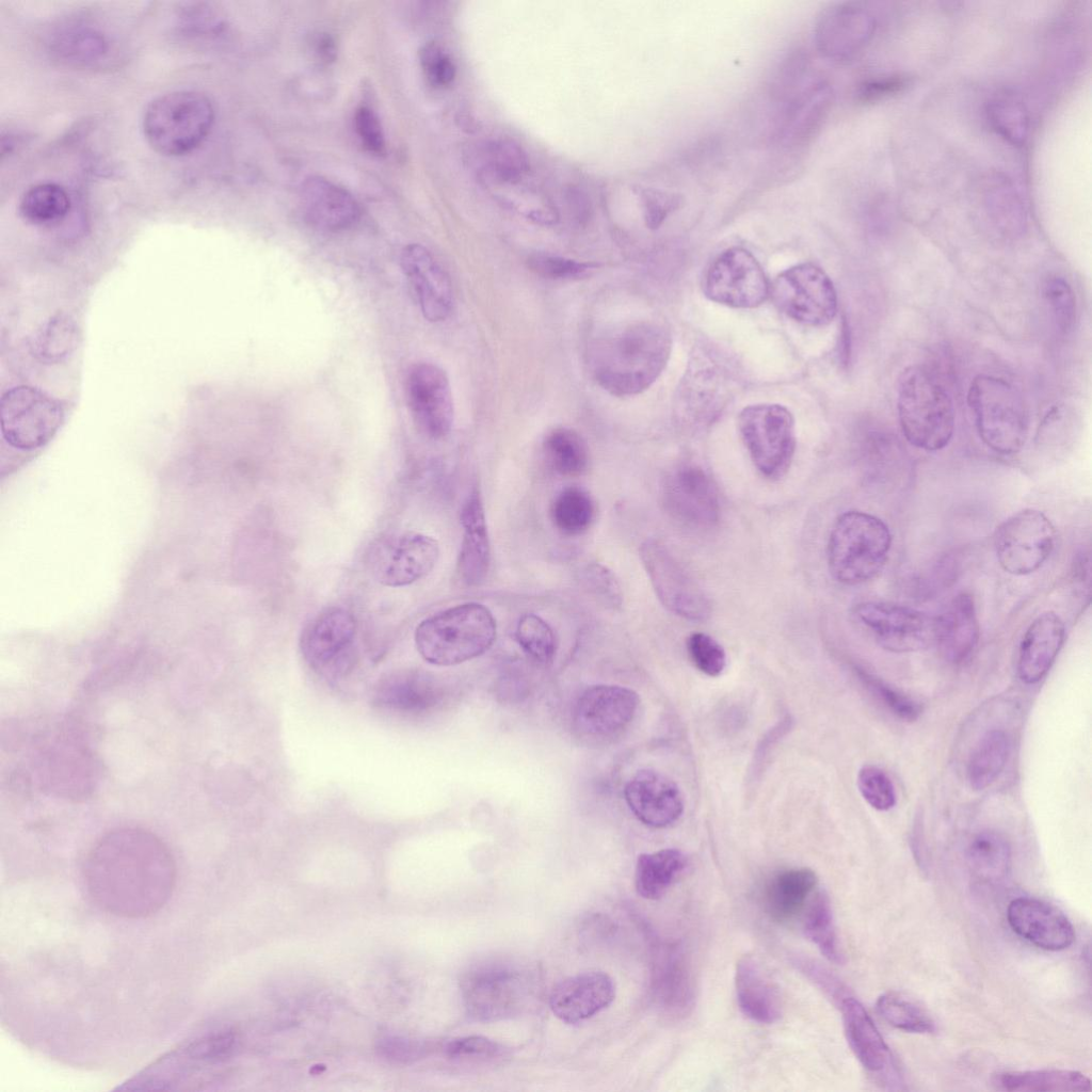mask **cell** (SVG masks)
I'll return each instance as SVG.
<instances>
[{
	"label": "cell",
	"instance_id": "12",
	"mask_svg": "<svg viewBox=\"0 0 1092 1092\" xmlns=\"http://www.w3.org/2000/svg\"><path fill=\"white\" fill-rule=\"evenodd\" d=\"M770 296L784 315L804 325H826L837 314L834 284L813 263L796 264L780 273L770 285Z\"/></svg>",
	"mask_w": 1092,
	"mask_h": 1092
},
{
	"label": "cell",
	"instance_id": "63",
	"mask_svg": "<svg viewBox=\"0 0 1092 1092\" xmlns=\"http://www.w3.org/2000/svg\"><path fill=\"white\" fill-rule=\"evenodd\" d=\"M571 213L579 222H587L591 214V203L588 195L578 188L572 187L565 194Z\"/></svg>",
	"mask_w": 1092,
	"mask_h": 1092
},
{
	"label": "cell",
	"instance_id": "64",
	"mask_svg": "<svg viewBox=\"0 0 1092 1092\" xmlns=\"http://www.w3.org/2000/svg\"><path fill=\"white\" fill-rule=\"evenodd\" d=\"M314 43L315 53L321 61L328 63L335 60L337 47L336 42L332 35H330L328 33H320L315 38Z\"/></svg>",
	"mask_w": 1092,
	"mask_h": 1092
},
{
	"label": "cell",
	"instance_id": "43",
	"mask_svg": "<svg viewBox=\"0 0 1092 1092\" xmlns=\"http://www.w3.org/2000/svg\"><path fill=\"white\" fill-rule=\"evenodd\" d=\"M78 340L79 330L75 320L66 314H57L34 334L31 352L41 362L57 364L75 351Z\"/></svg>",
	"mask_w": 1092,
	"mask_h": 1092
},
{
	"label": "cell",
	"instance_id": "51",
	"mask_svg": "<svg viewBox=\"0 0 1092 1092\" xmlns=\"http://www.w3.org/2000/svg\"><path fill=\"white\" fill-rule=\"evenodd\" d=\"M55 46L65 59L85 64L97 61L107 50L106 42L99 33L83 28L65 30Z\"/></svg>",
	"mask_w": 1092,
	"mask_h": 1092
},
{
	"label": "cell",
	"instance_id": "57",
	"mask_svg": "<svg viewBox=\"0 0 1092 1092\" xmlns=\"http://www.w3.org/2000/svg\"><path fill=\"white\" fill-rule=\"evenodd\" d=\"M858 675L892 713L909 722L919 717L921 709L916 702L864 671L858 670Z\"/></svg>",
	"mask_w": 1092,
	"mask_h": 1092
},
{
	"label": "cell",
	"instance_id": "41",
	"mask_svg": "<svg viewBox=\"0 0 1092 1092\" xmlns=\"http://www.w3.org/2000/svg\"><path fill=\"white\" fill-rule=\"evenodd\" d=\"M543 451L549 466L564 477L583 473L589 464V447L574 429L558 427L543 440Z\"/></svg>",
	"mask_w": 1092,
	"mask_h": 1092
},
{
	"label": "cell",
	"instance_id": "24",
	"mask_svg": "<svg viewBox=\"0 0 1092 1092\" xmlns=\"http://www.w3.org/2000/svg\"><path fill=\"white\" fill-rule=\"evenodd\" d=\"M624 796L632 814L643 824L655 829L676 822L685 808L678 785L653 769L638 771L626 784Z\"/></svg>",
	"mask_w": 1092,
	"mask_h": 1092
},
{
	"label": "cell",
	"instance_id": "47",
	"mask_svg": "<svg viewBox=\"0 0 1092 1092\" xmlns=\"http://www.w3.org/2000/svg\"><path fill=\"white\" fill-rule=\"evenodd\" d=\"M987 119L992 128L1013 145L1025 143L1029 122L1022 100L1013 93H1001L994 96L986 107Z\"/></svg>",
	"mask_w": 1092,
	"mask_h": 1092
},
{
	"label": "cell",
	"instance_id": "32",
	"mask_svg": "<svg viewBox=\"0 0 1092 1092\" xmlns=\"http://www.w3.org/2000/svg\"><path fill=\"white\" fill-rule=\"evenodd\" d=\"M935 642L943 656L952 663H960L970 657L977 647L980 635L979 622L973 597L968 593L956 595L934 616Z\"/></svg>",
	"mask_w": 1092,
	"mask_h": 1092
},
{
	"label": "cell",
	"instance_id": "10",
	"mask_svg": "<svg viewBox=\"0 0 1092 1092\" xmlns=\"http://www.w3.org/2000/svg\"><path fill=\"white\" fill-rule=\"evenodd\" d=\"M438 557L439 546L432 536L415 531H397L373 541L365 562L379 583L400 588L429 575Z\"/></svg>",
	"mask_w": 1092,
	"mask_h": 1092
},
{
	"label": "cell",
	"instance_id": "37",
	"mask_svg": "<svg viewBox=\"0 0 1092 1092\" xmlns=\"http://www.w3.org/2000/svg\"><path fill=\"white\" fill-rule=\"evenodd\" d=\"M688 865L687 855L674 848L639 855L635 886L639 896L648 900L661 898Z\"/></svg>",
	"mask_w": 1092,
	"mask_h": 1092
},
{
	"label": "cell",
	"instance_id": "36",
	"mask_svg": "<svg viewBox=\"0 0 1092 1092\" xmlns=\"http://www.w3.org/2000/svg\"><path fill=\"white\" fill-rule=\"evenodd\" d=\"M655 985L659 1000L668 1010L687 1013L693 1000V981L688 959L679 946L667 945L661 950Z\"/></svg>",
	"mask_w": 1092,
	"mask_h": 1092
},
{
	"label": "cell",
	"instance_id": "40",
	"mask_svg": "<svg viewBox=\"0 0 1092 1092\" xmlns=\"http://www.w3.org/2000/svg\"><path fill=\"white\" fill-rule=\"evenodd\" d=\"M1010 751L1007 734L1001 729L986 732L975 746L967 765V781L974 790L991 786L1003 770Z\"/></svg>",
	"mask_w": 1092,
	"mask_h": 1092
},
{
	"label": "cell",
	"instance_id": "61",
	"mask_svg": "<svg viewBox=\"0 0 1092 1092\" xmlns=\"http://www.w3.org/2000/svg\"><path fill=\"white\" fill-rule=\"evenodd\" d=\"M640 197L644 209V221L651 229L658 228L678 205L675 196L654 189L641 190Z\"/></svg>",
	"mask_w": 1092,
	"mask_h": 1092
},
{
	"label": "cell",
	"instance_id": "62",
	"mask_svg": "<svg viewBox=\"0 0 1092 1092\" xmlns=\"http://www.w3.org/2000/svg\"><path fill=\"white\" fill-rule=\"evenodd\" d=\"M903 86L901 78H888L867 82L861 86L860 96L865 101L877 100L899 91Z\"/></svg>",
	"mask_w": 1092,
	"mask_h": 1092
},
{
	"label": "cell",
	"instance_id": "56",
	"mask_svg": "<svg viewBox=\"0 0 1092 1092\" xmlns=\"http://www.w3.org/2000/svg\"><path fill=\"white\" fill-rule=\"evenodd\" d=\"M584 588L603 605L617 608L623 603V593L615 575L600 563L588 564L581 574Z\"/></svg>",
	"mask_w": 1092,
	"mask_h": 1092
},
{
	"label": "cell",
	"instance_id": "19",
	"mask_svg": "<svg viewBox=\"0 0 1092 1092\" xmlns=\"http://www.w3.org/2000/svg\"><path fill=\"white\" fill-rule=\"evenodd\" d=\"M853 612L887 651L915 652L935 642L934 616L915 608L886 601H864L856 605Z\"/></svg>",
	"mask_w": 1092,
	"mask_h": 1092
},
{
	"label": "cell",
	"instance_id": "8",
	"mask_svg": "<svg viewBox=\"0 0 1092 1092\" xmlns=\"http://www.w3.org/2000/svg\"><path fill=\"white\" fill-rule=\"evenodd\" d=\"M978 434L997 453L1010 455L1024 447L1028 412L1021 392L1003 379L979 374L967 394Z\"/></svg>",
	"mask_w": 1092,
	"mask_h": 1092
},
{
	"label": "cell",
	"instance_id": "15",
	"mask_svg": "<svg viewBox=\"0 0 1092 1092\" xmlns=\"http://www.w3.org/2000/svg\"><path fill=\"white\" fill-rule=\"evenodd\" d=\"M639 704V695L632 689L617 685L590 686L574 708V735L587 745L609 744L630 725Z\"/></svg>",
	"mask_w": 1092,
	"mask_h": 1092
},
{
	"label": "cell",
	"instance_id": "49",
	"mask_svg": "<svg viewBox=\"0 0 1092 1092\" xmlns=\"http://www.w3.org/2000/svg\"><path fill=\"white\" fill-rule=\"evenodd\" d=\"M515 638L521 649L534 661L547 664L557 652V640L552 628L534 613L524 614L516 626Z\"/></svg>",
	"mask_w": 1092,
	"mask_h": 1092
},
{
	"label": "cell",
	"instance_id": "1",
	"mask_svg": "<svg viewBox=\"0 0 1092 1092\" xmlns=\"http://www.w3.org/2000/svg\"><path fill=\"white\" fill-rule=\"evenodd\" d=\"M83 883L95 905L122 918H145L170 901L177 882L175 858L150 831L121 828L105 834L89 851Z\"/></svg>",
	"mask_w": 1092,
	"mask_h": 1092
},
{
	"label": "cell",
	"instance_id": "7",
	"mask_svg": "<svg viewBox=\"0 0 1092 1092\" xmlns=\"http://www.w3.org/2000/svg\"><path fill=\"white\" fill-rule=\"evenodd\" d=\"M213 122L214 109L206 95L196 91H175L149 102L142 128L155 151L178 157L200 146Z\"/></svg>",
	"mask_w": 1092,
	"mask_h": 1092
},
{
	"label": "cell",
	"instance_id": "48",
	"mask_svg": "<svg viewBox=\"0 0 1092 1092\" xmlns=\"http://www.w3.org/2000/svg\"><path fill=\"white\" fill-rule=\"evenodd\" d=\"M877 1011L893 1027L911 1033H931L935 1023L929 1013L900 994L888 992L877 1000Z\"/></svg>",
	"mask_w": 1092,
	"mask_h": 1092
},
{
	"label": "cell",
	"instance_id": "23",
	"mask_svg": "<svg viewBox=\"0 0 1092 1092\" xmlns=\"http://www.w3.org/2000/svg\"><path fill=\"white\" fill-rule=\"evenodd\" d=\"M400 264L423 317L430 322L446 320L453 308L452 284L430 251L418 243L408 244L401 252Z\"/></svg>",
	"mask_w": 1092,
	"mask_h": 1092
},
{
	"label": "cell",
	"instance_id": "39",
	"mask_svg": "<svg viewBox=\"0 0 1092 1092\" xmlns=\"http://www.w3.org/2000/svg\"><path fill=\"white\" fill-rule=\"evenodd\" d=\"M966 862L969 870L978 879L987 882L1001 880L1011 866L1010 845L997 832H979L967 846Z\"/></svg>",
	"mask_w": 1092,
	"mask_h": 1092
},
{
	"label": "cell",
	"instance_id": "55",
	"mask_svg": "<svg viewBox=\"0 0 1092 1092\" xmlns=\"http://www.w3.org/2000/svg\"><path fill=\"white\" fill-rule=\"evenodd\" d=\"M528 267L544 278L566 280L587 275L596 264L563 256L537 253L529 257Z\"/></svg>",
	"mask_w": 1092,
	"mask_h": 1092
},
{
	"label": "cell",
	"instance_id": "54",
	"mask_svg": "<svg viewBox=\"0 0 1092 1092\" xmlns=\"http://www.w3.org/2000/svg\"><path fill=\"white\" fill-rule=\"evenodd\" d=\"M687 652L694 667L710 677H718L726 667V653L711 636L694 632L687 640Z\"/></svg>",
	"mask_w": 1092,
	"mask_h": 1092
},
{
	"label": "cell",
	"instance_id": "9",
	"mask_svg": "<svg viewBox=\"0 0 1092 1092\" xmlns=\"http://www.w3.org/2000/svg\"><path fill=\"white\" fill-rule=\"evenodd\" d=\"M741 439L757 470L766 478L783 477L796 450V427L790 411L781 404L744 407L738 416Z\"/></svg>",
	"mask_w": 1092,
	"mask_h": 1092
},
{
	"label": "cell",
	"instance_id": "13",
	"mask_svg": "<svg viewBox=\"0 0 1092 1092\" xmlns=\"http://www.w3.org/2000/svg\"><path fill=\"white\" fill-rule=\"evenodd\" d=\"M656 596L673 614L690 621L710 616L711 604L692 575L661 542L649 539L639 549Z\"/></svg>",
	"mask_w": 1092,
	"mask_h": 1092
},
{
	"label": "cell",
	"instance_id": "44",
	"mask_svg": "<svg viewBox=\"0 0 1092 1092\" xmlns=\"http://www.w3.org/2000/svg\"><path fill=\"white\" fill-rule=\"evenodd\" d=\"M803 929L806 936L831 962L840 964L844 954L838 943L831 901L824 890L816 893L804 914Z\"/></svg>",
	"mask_w": 1092,
	"mask_h": 1092
},
{
	"label": "cell",
	"instance_id": "17",
	"mask_svg": "<svg viewBox=\"0 0 1092 1092\" xmlns=\"http://www.w3.org/2000/svg\"><path fill=\"white\" fill-rule=\"evenodd\" d=\"M703 291L718 304L755 308L770 296V283L754 255L735 246L711 262L704 276Z\"/></svg>",
	"mask_w": 1092,
	"mask_h": 1092
},
{
	"label": "cell",
	"instance_id": "28",
	"mask_svg": "<svg viewBox=\"0 0 1092 1092\" xmlns=\"http://www.w3.org/2000/svg\"><path fill=\"white\" fill-rule=\"evenodd\" d=\"M873 17L857 3H844L828 10L817 27V43L834 59L856 53L871 38Z\"/></svg>",
	"mask_w": 1092,
	"mask_h": 1092
},
{
	"label": "cell",
	"instance_id": "46",
	"mask_svg": "<svg viewBox=\"0 0 1092 1092\" xmlns=\"http://www.w3.org/2000/svg\"><path fill=\"white\" fill-rule=\"evenodd\" d=\"M483 159L484 172L499 183L519 182L530 167L526 151L508 139L487 142L483 148Z\"/></svg>",
	"mask_w": 1092,
	"mask_h": 1092
},
{
	"label": "cell",
	"instance_id": "35",
	"mask_svg": "<svg viewBox=\"0 0 1092 1092\" xmlns=\"http://www.w3.org/2000/svg\"><path fill=\"white\" fill-rule=\"evenodd\" d=\"M818 882L809 868H790L776 873L768 883L765 903L768 914L776 921H788L803 909Z\"/></svg>",
	"mask_w": 1092,
	"mask_h": 1092
},
{
	"label": "cell",
	"instance_id": "30",
	"mask_svg": "<svg viewBox=\"0 0 1092 1092\" xmlns=\"http://www.w3.org/2000/svg\"><path fill=\"white\" fill-rule=\"evenodd\" d=\"M1065 639V626L1053 611L1038 615L1018 647L1017 674L1028 685L1039 682L1055 662Z\"/></svg>",
	"mask_w": 1092,
	"mask_h": 1092
},
{
	"label": "cell",
	"instance_id": "26",
	"mask_svg": "<svg viewBox=\"0 0 1092 1092\" xmlns=\"http://www.w3.org/2000/svg\"><path fill=\"white\" fill-rule=\"evenodd\" d=\"M614 997L611 977L604 971L589 970L560 981L550 993L549 1006L562 1022L577 1024L608 1008Z\"/></svg>",
	"mask_w": 1092,
	"mask_h": 1092
},
{
	"label": "cell",
	"instance_id": "22",
	"mask_svg": "<svg viewBox=\"0 0 1092 1092\" xmlns=\"http://www.w3.org/2000/svg\"><path fill=\"white\" fill-rule=\"evenodd\" d=\"M38 782L54 793L82 798L93 790L98 777V762L93 753L71 737L54 739L38 751Z\"/></svg>",
	"mask_w": 1092,
	"mask_h": 1092
},
{
	"label": "cell",
	"instance_id": "42",
	"mask_svg": "<svg viewBox=\"0 0 1092 1092\" xmlns=\"http://www.w3.org/2000/svg\"><path fill=\"white\" fill-rule=\"evenodd\" d=\"M70 206V197L63 187L41 182L23 192L19 200V213L30 224L51 225L62 221Z\"/></svg>",
	"mask_w": 1092,
	"mask_h": 1092
},
{
	"label": "cell",
	"instance_id": "50",
	"mask_svg": "<svg viewBox=\"0 0 1092 1092\" xmlns=\"http://www.w3.org/2000/svg\"><path fill=\"white\" fill-rule=\"evenodd\" d=\"M829 99L830 93L822 85L802 96L789 112L785 138L789 141L807 139L824 116Z\"/></svg>",
	"mask_w": 1092,
	"mask_h": 1092
},
{
	"label": "cell",
	"instance_id": "11",
	"mask_svg": "<svg viewBox=\"0 0 1092 1092\" xmlns=\"http://www.w3.org/2000/svg\"><path fill=\"white\" fill-rule=\"evenodd\" d=\"M461 991L468 1014L491 1022L516 1014L528 998L529 986L524 973L514 965L485 962L463 975Z\"/></svg>",
	"mask_w": 1092,
	"mask_h": 1092
},
{
	"label": "cell",
	"instance_id": "53",
	"mask_svg": "<svg viewBox=\"0 0 1092 1092\" xmlns=\"http://www.w3.org/2000/svg\"><path fill=\"white\" fill-rule=\"evenodd\" d=\"M1044 296L1057 326L1067 334L1076 321V296L1071 285L1061 276H1050L1044 284Z\"/></svg>",
	"mask_w": 1092,
	"mask_h": 1092
},
{
	"label": "cell",
	"instance_id": "20",
	"mask_svg": "<svg viewBox=\"0 0 1092 1092\" xmlns=\"http://www.w3.org/2000/svg\"><path fill=\"white\" fill-rule=\"evenodd\" d=\"M662 502L684 526L709 529L720 519L718 489L709 473L696 464H681L663 480Z\"/></svg>",
	"mask_w": 1092,
	"mask_h": 1092
},
{
	"label": "cell",
	"instance_id": "27",
	"mask_svg": "<svg viewBox=\"0 0 1092 1092\" xmlns=\"http://www.w3.org/2000/svg\"><path fill=\"white\" fill-rule=\"evenodd\" d=\"M443 698V685L431 674L417 670L388 674L373 691V703L379 707L411 716L432 710Z\"/></svg>",
	"mask_w": 1092,
	"mask_h": 1092
},
{
	"label": "cell",
	"instance_id": "38",
	"mask_svg": "<svg viewBox=\"0 0 1092 1092\" xmlns=\"http://www.w3.org/2000/svg\"><path fill=\"white\" fill-rule=\"evenodd\" d=\"M993 1085L1003 1091H1090L1091 1080L1077 1071L1035 1070L1003 1072L994 1076Z\"/></svg>",
	"mask_w": 1092,
	"mask_h": 1092
},
{
	"label": "cell",
	"instance_id": "14",
	"mask_svg": "<svg viewBox=\"0 0 1092 1092\" xmlns=\"http://www.w3.org/2000/svg\"><path fill=\"white\" fill-rule=\"evenodd\" d=\"M1 434L12 447L33 450L45 445L62 423L60 402L43 390L19 385L1 398Z\"/></svg>",
	"mask_w": 1092,
	"mask_h": 1092
},
{
	"label": "cell",
	"instance_id": "4",
	"mask_svg": "<svg viewBox=\"0 0 1092 1092\" xmlns=\"http://www.w3.org/2000/svg\"><path fill=\"white\" fill-rule=\"evenodd\" d=\"M730 360L711 344L695 346L676 388L674 415L688 429L711 425L734 397L738 376Z\"/></svg>",
	"mask_w": 1092,
	"mask_h": 1092
},
{
	"label": "cell",
	"instance_id": "60",
	"mask_svg": "<svg viewBox=\"0 0 1092 1092\" xmlns=\"http://www.w3.org/2000/svg\"><path fill=\"white\" fill-rule=\"evenodd\" d=\"M356 133L367 150L374 155L385 151V135L378 115L368 107H360L354 116Z\"/></svg>",
	"mask_w": 1092,
	"mask_h": 1092
},
{
	"label": "cell",
	"instance_id": "33",
	"mask_svg": "<svg viewBox=\"0 0 1092 1092\" xmlns=\"http://www.w3.org/2000/svg\"><path fill=\"white\" fill-rule=\"evenodd\" d=\"M735 989L738 1006L750 1019L772 1024L781 1018L782 1000L778 990L755 957L748 954L738 960Z\"/></svg>",
	"mask_w": 1092,
	"mask_h": 1092
},
{
	"label": "cell",
	"instance_id": "6",
	"mask_svg": "<svg viewBox=\"0 0 1092 1092\" xmlns=\"http://www.w3.org/2000/svg\"><path fill=\"white\" fill-rule=\"evenodd\" d=\"M892 534L879 517L847 511L835 520L828 542V566L835 580L847 585L874 578L885 566Z\"/></svg>",
	"mask_w": 1092,
	"mask_h": 1092
},
{
	"label": "cell",
	"instance_id": "16",
	"mask_svg": "<svg viewBox=\"0 0 1092 1092\" xmlns=\"http://www.w3.org/2000/svg\"><path fill=\"white\" fill-rule=\"evenodd\" d=\"M1056 529L1041 511L1025 509L1003 520L994 534V549L1002 569L1024 576L1038 571L1055 547Z\"/></svg>",
	"mask_w": 1092,
	"mask_h": 1092
},
{
	"label": "cell",
	"instance_id": "29",
	"mask_svg": "<svg viewBox=\"0 0 1092 1092\" xmlns=\"http://www.w3.org/2000/svg\"><path fill=\"white\" fill-rule=\"evenodd\" d=\"M300 195L306 220L318 229L344 230L359 219L360 210L355 198L323 177L307 178Z\"/></svg>",
	"mask_w": 1092,
	"mask_h": 1092
},
{
	"label": "cell",
	"instance_id": "58",
	"mask_svg": "<svg viewBox=\"0 0 1092 1092\" xmlns=\"http://www.w3.org/2000/svg\"><path fill=\"white\" fill-rule=\"evenodd\" d=\"M420 63L425 77L434 86H447L455 78L453 61L436 43H428L421 48Z\"/></svg>",
	"mask_w": 1092,
	"mask_h": 1092
},
{
	"label": "cell",
	"instance_id": "18",
	"mask_svg": "<svg viewBox=\"0 0 1092 1092\" xmlns=\"http://www.w3.org/2000/svg\"><path fill=\"white\" fill-rule=\"evenodd\" d=\"M356 628V620L347 609L324 610L302 632L303 658L312 670L327 677L344 674L352 664Z\"/></svg>",
	"mask_w": 1092,
	"mask_h": 1092
},
{
	"label": "cell",
	"instance_id": "59",
	"mask_svg": "<svg viewBox=\"0 0 1092 1092\" xmlns=\"http://www.w3.org/2000/svg\"><path fill=\"white\" fill-rule=\"evenodd\" d=\"M447 1053L453 1058L486 1061L501 1056L503 1048L487 1038L471 1035L451 1041L447 1045Z\"/></svg>",
	"mask_w": 1092,
	"mask_h": 1092
},
{
	"label": "cell",
	"instance_id": "21",
	"mask_svg": "<svg viewBox=\"0 0 1092 1092\" xmlns=\"http://www.w3.org/2000/svg\"><path fill=\"white\" fill-rule=\"evenodd\" d=\"M405 395L413 420L425 436L439 439L449 434L454 407L445 370L432 363L413 365L406 374Z\"/></svg>",
	"mask_w": 1092,
	"mask_h": 1092
},
{
	"label": "cell",
	"instance_id": "52",
	"mask_svg": "<svg viewBox=\"0 0 1092 1092\" xmlns=\"http://www.w3.org/2000/svg\"><path fill=\"white\" fill-rule=\"evenodd\" d=\"M857 788L864 800L874 809L885 812L896 804L895 787L889 776L879 767L867 765L857 773Z\"/></svg>",
	"mask_w": 1092,
	"mask_h": 1092
},
{
	"label": "cell",
	"instance_id": "25",
	"mask_svg": "<svg viewBox=\"0 0 1092 1092\" xmlns=\"http://www.w3.org/2000/svg\"><path fill=\"white\" fill-rule=\"evenodd\" d=\"M1012 930L1039 948L1059 951L1069 948L1075 932L1067 917L1056 906L1039 899L1019 897L1007 909Z\"/></svg>",
	"mask_w": 1092,
	"mask_h": 1092
},
{
	"label": "cell",
	"instance_id": "3",
	"mask_svg": "<svg viewBox=\"0 0 1092 1092\" xmlns=\"http://www.w3.org/2000/svg\"><path fill=\"white\" fill-rule=\"evenodd\" d=\"M496 635L491 610L479 603H465L421 621L414 638L425 661L450 667L483 655L494 644Z\"/></svg>",
	"mask_w": 1092,
	"mask_h": 1092
},
{
	"label": "cell",
	"instance_id": "34",
	"mask_svg": "<svg viewBox=\"0 0 1092 1092\" xmlns=\"http://www.w3.org/2000/svg\"><path fill=\"white\" fill-rule=\"evenodd\" d=\"M840 1009L847 1041L861 1064L877 1074L894 1066L890 1050L864 1006L846 997Z\"/></svg>",
	"mask_w": 1092,
	"mask_h": 1092
},
{
	"label": "cell",
	"instance_id": "2",
	"mask_svg": "<svg viewBox=\"0 0 1092 1092\" xmlns=\"http://www.w3.org/2000/svg\"><path fill=\"white\" fill-rule=\"evenodd\" d=\"M672 351L669 328L653 320L615 325L589 346V366L595 382L615 397L639 395L664 370Z\"/></svg>",
	"mask_w": 1092,
	"mask_h": 1092
},
{
	"label": "cell",
	"instance_id": "5",
	"mask_svg": "<svg viewBox=\"0 0 1092 1092\" xmlns=\"http://www.w3.org/2000/svg\"><path fill=\"white\" fill-rule=\"evenodd\" d=\"M897 410L902 433L913 446L936 451L951 440L956 418L952 400L924 367L911 366L902 372Z\"/></svg>",
	"mask_w": 1092,
	"mask_h": 1092
},
{
	"label": "cell",
	"instance_id": "31",
	"mask_svg": "<svg viewBox=\"0 0 1092 1092\" xmlns=\"http://www.w3.org/2000/svg\"><path fill=\"white\" fill-rule=\"evenodd\" d=\"M463 540L456 571L460 579L469 587L484 582L491 566V544L481 496L472 491L464 501L461 514Z\"/></svg>",
	"mask_w": 1092,
	"mask_h": 1092
},
{
	"label": "cell",
	"instance_id": "45",
	"mask_svg": "<svg viewBox=\"0 0 1092 1092\" xmlns=\"http://www.w3.org/2000/svg\"><path fill=\"white\" fill-rule=\"evenodd\" d=\"M555 526L564 534L578 535L585 532L595 518V503L583 488L569 486L553 499L550 509Z\"/></svg>",
	"mask_w": 1092,
	"mask_h": 1092
}]
</instances>
